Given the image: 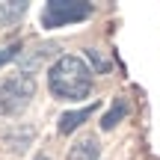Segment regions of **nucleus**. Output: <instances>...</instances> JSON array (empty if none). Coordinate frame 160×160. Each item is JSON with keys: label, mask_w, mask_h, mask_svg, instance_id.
<instances>
[{"label": "nucleus", "mask_w": 160, "mask_h": 160, "mask_svg": "<svg viewBox=\"0 0 160 160\" xmlns=\"http://www.w3.org/2000/svg\"><path fill=\"white\" fill-rule=\"evenodd\" d=\"M48 89L59 101H80V98H86L92 92V74L80 57L62 53L48 68Z\"/></svg>", "instance_id": "f257e3e1"}, {"label": "nucleus", "mask_w": 160, "mask_h": 160, "mask_svg": "<svg viewBox=\"0 0 160 160\" xmlns=\"http://www.w3.org/2000/svg\"><path fill=\"white\" fill-rule=\"evenodd\" d=\"M36 95V80L30 74H15L0 80V116H12L30 104Z\"/></svg>", "instance_id": "f03ea898"}, {"label": "nucleus", "mask_w": 160, "mask_h": 160, "mask_svg": "<svg viewBox=\"0 0 160 160\" xmlns=\"http://www.w3.org/2000/svg\"><path fill=\"white\" fill-rule=\"evenodd\" d=\"M92 15V3H83V0H48L45 12H42V24L48 30L53 27H65V24L74 21H86Z\"/></svg>", "instance_id": "7ed1b4c3"}, {"label": "nucleus", "mask_w": 160, "mask_h": 160, "mask_svg": "<svg viewBox=\"0 0 160 160\" xmlns=\"http://www.w3.org/2000/svg\"><path fill=\"white\" fill-rule=\"evenodd\" d=\"M98 110V104H92V107H83V110H74V113H62L59 116V133H71V131H77L80 125H83L86 119H89L92 113Z\"/></svg>", "instance_id": "20e7f679"}, {"label": "nucleus", "mask_w": 160, "mask_h": 160, "mask_svg": "<svg viewBox=\"0 0 160 160\" xmlns=\"http://www.w3.org/2000/svg\"><path fill=\"white\" fill-rule=\"evenodd\" d=\"M68 160H98V142L95 139H80L68 151Z\"/></svg>", "instance_id": "39448f33"}, {"label": "nucleus", "mask_w": 160, "mask_h": 160, "mask_svg": "<svg viewBox=\"0 0 160 160\" xmlns=\"http://www.w3.org/2000/svg\"><path fill=\"white\" fill-rule=\"evenodd\" d=\"M125 116H128V104H125V101L113 104V110H110V113L101 119V128H104V131H110V128H113V125H119Z\"/></svg>", "instance_id": "423d86ee"}, {"label": "nucleus", "mask_w": 160, "mask_h": 160, "mask_svg": "<svg viewBox=\"0 0 160 160\" xmlns=\"http://www.w3.org/2000/svg\"><path fill=\"white\" fill-rule=\"evenodd\" d=\"M24 9H27V3H9V6H0V18H15V15H24Z\"/></svg>", "instance_id": "0eeeda50"}, {"label": "nucleus", "mask_w": 160, "mask_h": 160, "mask_svg": "<svg viewBox=\"0 0 160 160\" xmlns=\"http://www.w3.org/2000/svg\"><path fill=\"white\" fill-rule=\"evenodd\" d=\"M18 53H21V45H18V42H15V45H9V48H0V65H6L9 59H15Z\"/></svg>", "instance_id": "6e6552de"}, {"label": "nucleus", "mask_w": 160, "mask_h": 160, "mask_svg": "<svg viewBox=\"0 0 160 160\" xmlns=\"http://www.w3.org/2000/svg\"><path fill=\"white\" fill-rule=\"evenodd\" d=\"M36 160H51V157H48V154H39V157H36Z\"/></svg>", "instance_id": "1a4fd4ad"}]
</instances>
